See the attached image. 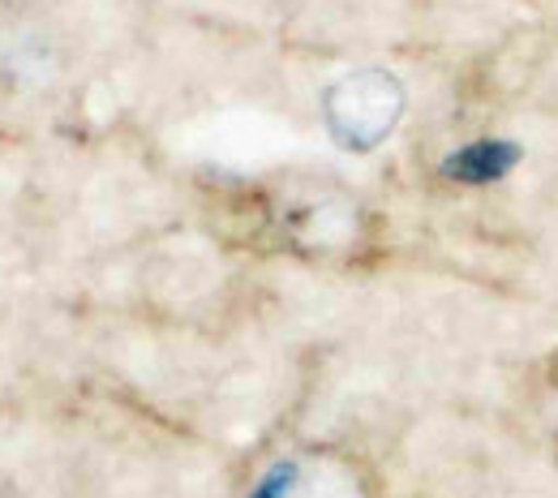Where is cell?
Wrapping results in <instances>:
<instances>
[{"label": "cell", "instance_id": "6da1fadb", "mask_svg": "<svg viewBox=\"0 0 558 498\" xmlns=\"http://www.w3.org/2000/svg\"><path fill=\"white\" fill-rule=\"evenodd\" d=\"M515 159H520V146L489 138V143H473L464 150H456V155H447L442 159V177L460 181V185H489V181L507 177L515 168Z\"/></svg>", "mask_w": 558, "mask_h": 498}]
</instances>
